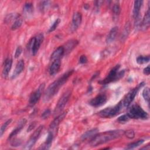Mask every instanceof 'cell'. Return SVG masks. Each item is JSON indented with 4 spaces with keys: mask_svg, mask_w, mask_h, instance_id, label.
<instances>
[{
    "mask_svg": "<svg viewBox=\"0 0 150 150\" xmlns=\"http://www.w3.org/2000/svg\"><path fill=\"white\" fill-rule=\"evenodd\" d=\"M129 25L128 23H127V24H126L125 27L124 28V32H123V33L122 34L121 39H126L127 37L128 36V34H129Z\"/></svg>",
    "mask_w": 150,
    "mask_h": 150,
    "instance_id": "cell-35",
    "label": "cell"
},
{
    "mask_svg": "<svg viewBox=\"0 0 150 150\" xmlns=\"http://www.w3.org/2000/svg\"><path fill=\"white\" fill-rule=\"evenodd\" d=\"M144 142V139H139L135 142H133L132 143L129 144L127 146H126L125 149H134L139 146H140L141 145H142L143 144V142Z\"/></svg>",
    "mask_w": 150,
    "mask_h": 150,
    "instance_id": "cell-26",
    "label": "cell"
},
{
    "mask_svg": "<svg viewBox=\"0 0 150 150\" xmlns=\"http://www.w3.org/2000/svg\"><path fill=\"white\" fill-rule=\"evenodd\" d=\"M124 108V106L120 101L117 105L112 107H108L101 110L98 112V115L101 118H111L118 114Z\"/></svg>",
    "mask_w": 150,
    "mask_h": 150,
    "instance_id": "cell-5",
    "label": "cell"
},
{
    "mask_svg": "<svg viewBox=\"0 0 150 150\" xmlns=\"http://www.w3.org/2000/svg\"><path fill=\"white\" fill-rule=\"evenodd\" d=\"M149 25H150V13H149V9L148 8L147 11L145 13L142 23L140 25L141 29L143 30H146L149 28Z\"/></svg>",
    "mask_w": 150,
    "mask_h": 150,
    "instance_id": "cell-18",
    "label": "cell"
},
{
    "mask_svg": "<svg viewBox=\"0 0 150 150\" xmlns=\"http://www.w3.org/2000/svg\"><path fill=\"white\" fill-rule=\"evenodd\" d=\"M98 129L97 128H93L91 129L89 131H87V132H86L84 134H83L81 136V139L83 140H85L88 138H93L96 134H97L98 133Z\"/></svg>",
    "mask_w": 150,
    "mask_h": 150,
    "instance_id": "cell-25",
    "label": "cell"
},
{
    "mask_svg": "<svg viewBox=\"0 0 150 150\" xmlns=\"http://www.w3.org/2000/svg\"><path fill=\"white\" fill-rule=\"evenodd\" d=\"M149 88L148 87H146L144 88L142 91V96L144 100L147 102V103H149Z\"/></svg>",
    "mask_w": 150,
    "mask_h": 150,
    "instance_id": "cell-31",
    "label": "cell"
},
{
    "mask_svg": "<svg viewBox=\"0 0 150 150\" xmlns=\"http://www.w3.org/2000/svg\"><path fill=\"white\" fill-rule=\"evenodd\" d=\"M60 22V19L59 18H57V19L53 22V23L52 24V25L50 27V28H49L48 32H52L54 31V30L57 28V27L58 26V25H59Z\"/></svg>",
    "mask_w": 150,
    "mask_h": 150,
    "instance_id": "cell-33",
    "label": "cell"
},
{
    "mask_svg": "<svg viewBox=\"0 0 150 150\" xmlns=\"http://www.w3.org/2000/svg\"><path fill=\"white\" fill-rule=\"evenodd\" d=\"M43 35L39 33L33 37L28 42V48L31 52L33 56H35L38 53L40 45L43 41Z\"/></svg>",
    "mask_w": 150,
    "mask_h": 150,
    "instance_id": "cell-6",
    "label": "cell"
},
{
    "mask_svg": "<svg viewBox=\"0 0 150 150\" xmlns=\"http://www.w3.org/2000/svg\"><path fill=\"white\" fill-rule=\"evenodd\" d=\"M61 62L60 60H55L52 62L50 67H49V74L50 76H54L56 74L60 68Z\"/></svg>",
    "mask_w": 150,
    "mask_h": 150,
    "instance_id": "cell-15",
    "label": "cell"
},
{
    "mask_svg": "<svg viewBox=\"0 0 150 150\" xmlns=\"http://www.w3.org/2000/svg\"><path fill=\"white\" fill-rule=\"evenodd\" d=\"M73 70H70L64 73L62 76L51 83L46 90L44 94V101H47L56 95L60 87L67 81L69 77L73 74Z\"/></svg>",
    "mask_w": 150,
    "mask_h": 150,
    "instance_id": "cell-2",
    "label": "cell"
},
{
    "mask_svg": "<svg viewBox=\"0 0 150 150\" xmlns=\"http://www.w3.org/2000/svg\"><path fill=\"white\" fill-rule=\"evenodd\" d=\"M67 112V111H64L62 112L53 120V121L50 123L49 125V129H50L49 131L53 133V131L56 129V128L59 126L60 123L63 121V120L66 116Z\"/></svg>",
    "mask_w": 150,
    "mask_h": 150,
    "instance_id": "cell-12",
    "label": "cell"
},
{
    "mask_svg": "<svg viewBox=\"0 0 150 150\" xmlns=\"http://www.w3.org/2000/svg\"><path fill=\"white\" fill-rule=\"evenodd\" d=\"M120 67V64H117L116 66H115L110 71L108 75L103 80L100 81L98 83L101 84L105 85L120 79L121 77L124 76L125 71L124 70L119 71Z\"/></svg>",
    "mask_w": 150,
    "mask_h": 150,
    "instance_id": "cell-3",
    "label": "cell"
},
{
    "mask_svg": "<svg viewBox=\"0 0 150 150\" xmlns=\"http://www.w3.org/2000/svg\"><path fill=\"white\" fill-rule=\"evenodd\" d=\"M26 119H22L21 121H19L18 123V125L16 126V127L11 132V133L9 134L8 139H11L13 138H14L18 133L20 132V131L22 130V129L24 127V126L26 124Z\"/></svg>",
    "mask_w": 150,
    "mask_h": 150,
    "instance_id": "cell-14",
    "label": "cell"
},
{
    "mask_svg": "<svg viewBox=\"0 0 150 150\" xmlns=\"http://www.w3.org/2000/svg\"><path fill=\"white\" fill-rule=\"evenodd\" d=\"M43 125H40L38 128L33 132V133L30 136L29 140L26 142L25 145L24 149H30L32 146L35 144L38 138L40 137V135L43 131Z\"/></svg>",
    "mask_w": 150,
    "mask_h": 150,
    "instance_id": "cell-9",
    "label": "cell"
},
{
    "mask_svg": "<svg viewBox=\"0 0 150 150\" xmlns=\"http://www.w3.org/2000/svg\"><path fill=\"white\" fill-rule=\"evenodd\" d=\"M53 138V133L49 131L48 132V135H47V138H46V140L45 142L39 147V149H49L50 147L51 144L52 142Z\"/></svg>",
    "mask_w": 150,
    "mask_h": 150,
    "instance_id": "cell-23",
    "label": "cell"
},
{
    "mask_svg": "<svg viewBox=\"0 0 150 150\" xmlns=\"http://www.w3.org/2000/svg\"><path fill=\"white\" fill-rule=\"evenodd\" d=\"M36 125V121H34L33 122H32L29 126L28 127V128L27 129V132H30V131H32Z\"/></svg>",
    "mask_w": 150,
    "mask_h": 150,
    "instance_id": "cell-41",
    "label": "cell"
},
{
    "mask_svg": "<svg viewBox=\"0 0 150 150\" xmlns=\"http://www.w3.org/2000/svg\"><path fill=\"white\" fill-rule=\"evenodd\" d=\"M143 73L144 74L148 76L149 74L150 73V68H149V66H148L147 67H146L145 68H144V70H143Z\"/></svg>",
    "mask_w": 150,
    "mask_h": 150,
    "instance_id": "cell-42",
    "label": "cell"
},
{
    "mask_svg": "<svg viewBox=\"0 0 150 150\" xmlns=\"http://www.w3.org/2000/svg\"><path fill=\"white\" fill-rule=\"evenodd\" d=\"M12 65V59L11 58H7L4 63L3 70H2V76L4 78H6L8 76V74L11 69Z\"/></svg>",
    "mask_w": 150,
    "mask_h": 150,
    "instance_id": "cell-19",
    "label": "cell"
},
{
    "mask_svg": "<svg viewBox=\"0 0 150 150\" xmlns=\"http://www.w3.org/2000/svg\"><path fill=\"white\" fill-rule=\"evenodd\" d=\"M128 138L132 139L135 137V132L132 129H128L124 131V134Z\"/></svg>",
    "mask_w": 150,
    "mask_h": 150,
    "instance_id": "cell-36",
    "label": "cell"
},
{
    "mask_svg": "<svg viewBox=\"0 0 150 150\" xmlns=\"http://www.w3.org/2000/svg\"><path fill=\"white\" fill-rule=\"evenodd\" d=\"M64 54V49L63 46L58 47L52 54L50 59L53 62L55 60H60L62 56Z\"/></svg>",
    "mask_w": 150,
    "mask_h": 150,
    "instance_id": "cell-16",
    "label": "cell"
},
{
    "mask_svg": "<svg viewBox=\"0 0 150 150\" xmlns=\"http://www.w3.org/2000/svg\"><path fill=\"white\" fill-rule=\"evenodd\" d=\"M107 101V97L104 94H100L93 98L89 102V104L94 107H98L103 105Z\"/></svg>",
    "mask_w": 150,
    "mask_h": 150,
    "instance_id": "cell-11",
    "label": "cell"
},
{
    "mask_svg": "<svg viewBox=\"0 0 150 150\" xmlns=\"http://www.w3.org/2000/svg\"><path fill=\"white\" fill-rule=\"evenodd\" d=\"M21 144V141L18 139H14L13 141L11 142V145L13 146H17L20 145Z\"/></svg>",
    "mask_w": 150,
    "mask_h": 150,
    "instance_id": "cell-39",
    "label": "cell"
},
{
    "mask_svg": "<svg viewBox=\"0 0 150 150\" xmlns=\"http://www.w3.org/2000/svg\"><path fill=\"white\" fill-rule=\"evenodd\" d=\"M22 22H23V20L21 16L20 15H17L15 18V21L12 23V25L11 26V29L12 30H15L19 28L22 24Z\"/></svg>",
    "mask_w": 150,
    "mask_h": 150,
    "instance_id": "cell-24",
    "label": "cell"
},
{
    "mask_svg": "<svg viewBox=\"0 0 150 150\" xmlns=\"http://www.w3.org/2000/svg\"><path fill=\"white\" fill-rule=\"evenodd\" d=\"M50 5V1H42L40 4V9L42 11L46 10L47 9Z\"/></svg>",
    "mask_w": 150,
    "mask_h": 150,
    "instance_id": "cell-34",
    "label": "cell"
},
{
    "mask_svg": "<svg viewBox=\"0 0 150 150\" xmlns=\"http://www.w3.org/2000/svg\"><path fill=\"white\" fill-rule=\"evenodd\" d=\"M142 3H143L142 1H134V8H133V17L135 18V19L139 17V13Z\"/></svg>",
    "mask_w": 150,
    "mask_h": 150,
    "instance_id": "cell-22",
    "label": "cell"
},
{
    "mask_svg": "<svg viewBox=\"0 0 150 150\" xmlns=\"http://www.w3.org/2000/svg\"><path fill=\"white\" fill-rule=\"evenodd\" d=\"M22 48L21 46H18L16 50H15V58H18L19 57V56L21 55V54L22 53Z\"/></svg>",
    "mask_w": 150,
    "mask_h": 150,
    "instance_id": "cell-38",
    "label": "cell"
},
{
    "mask_svg": "<svg viewBox=\"0 0 150 150\" xmlns=\"http://www.w3.org/2000/svg\"><path fill=\"white\" fill-rule=\"evenodd\" d=\"M103 2V1H95L94 3H95V6L98 8L101 5V4Z\"/></svg>",
    "mask_w": 150,
    "mask_h": 150,
    "instance_id": "cell-43",
    "label": "cell"
},
{
    "mask_svg": "<svg viewBox=\"0 0 150 150\" xmlns=\"http://www.w3.org/2000/svg\"><path fill=\"white\" fill-rule=\"evenodd\" d=\"M12 122V119H9L7 121H6L1 126V129H0V136L2 137V135L4 134V133L5 132V130L6 129L8 126Z\"/></svg>",
    "mask_w": 150,
    "mask_h": 150,
    "instance_id": "cell-30",
    "label": "cell"
},
{
    "mask_svg": "<svg viewBox=\"0 0 150 150\" xmlns=\"http://www.w3.org/2000/svg\"><path fill=\"white\" fill-rule=\"evenodd\" d=\"M82 21V15L81 13L76 12L73 13L72 17V29L76 30L80 25Z\"/></svg>",
    "mask_w": 150,
    "mask_h": 150,
    "instance_id": "cell-13",
    "label": "cell"
},
{
    "mask_svg": "<svg viewBox=\"0 0 150 150\" xmlns=\"http://www.w3.org/2000/svg\"><path fill=\"white\" fill-rule=\"evenodd\" d=\"M149 148H150L149 145H146V146H144V147L141 148V149H147V150H148V149H149Z\"/></svg>",
    "mask_w": 150,
    "mask_h": 150,
    "instance_id": "cell-44",
    "label": "cell"
},
{
    "mask_svg": "<svg viewBox=\"0 0 150 150\" xmlns=\"http://www.w3.org/2000/svg\"><path fill=\"white\" fill-rule=\"evenodd\" d=\"M130 119L146 120L148 118V114L138 104L132 105L128 110L127 113Z\"/></svg>",
    "mask_w": 150,
    "mask_h": 150,
    "instance_id": "cell-4",
    "label": "cell"
},
{
    "mask_svg": "<svg viewBox=\"0 0 150 150\" xmlns=\"http://www.w3.org/2000/svg\"><path fill=\"white\" fill-rule=\"evenodd\" d=\"M87 58L86 57V55H81L80 57V59H79V62L81 64H84V63H86L87 62Z\"/></svg>",
    "mask_w": 150,
    "mask_h": 150,
    "instance_id": "cell-40",
    "label": "cell"
},
{
    "mask_svg": "<svg viewBox=\"0 0 150 150\" xmlns=\"http://www.w3.org/2000/svg\"><path fill=\"white\" fill-rule=\"evenodd\" d=\"M130 120L129 116L127 114H124L120 117H119L117 119V121L120 123H125L128 121Z\"/></svg>",
    "mask_w": 150,
    "mask_h": 150,
    "instance_id": "cell-32",
    "label": "cell"
},
{
    "mask_svg": "<svg viewBox=\"0 0 150 150\" xmlns=\"http://www.w3.org/2000/svg\"><path fill=\"white\" fill-rule=\"evenodd\" d=\"M118 27H117V26L112 28L110 30L108 35L107 36V38H106V42L107 43H110L115 40L116 36L117 35V33H118Z\"/></svg>",
    "mask_w": 150,
    "mask_h": 150,
    "instance_id": "cell-21",
    "label": "cell"
},
{
    "mask_svg": "<svg viewBox=\"0 0 150 150\" xmlns=\"http://www.w3.org/2000/svg\"><path fill=\"white\" fill-rule=\"evenodd\" d=\"M50 109H46L43 112L42 114V115H41V117L42 119H46L47 118L49 117V116L50 115Z\"/></svg>",
    "mask_w": 150,
    "mask_h": 150,
    "instance_id": "cell-37",
    "label": "cell"
},
{
    "mask_svg": "<svg viewBox=\"0 0 150 150\" xmlns=\"http://www.w3.org/2000/svg\"><path fill=\"white\" fill-rule=\"evenodd\" d=\"M124 134V131L122 129H115L107 131L104 132L97 133L91 138L90 145L94 147L102 144H104L114 139L121 137Z\"/></svg>",
    "mask_w": 150,
    "mask_h": 150,
    "instance_id": "cell-1",
    "label": "cell"
},
{
    "mask_svg": "<svg viewBox=\"0 0 150 150\" xmlns=\"http://www.w3.org/2000/svg\"><path fill=\"white\" fill-rule=\"evenodd\" d=\"M112 11L115 15H118L121 12V8L118 2H115L112 6Z\"/></svg>",
    "mask_w": 150,
    "mask_h": 150,
    "instance_id": "cell-29",
    "label": "cell"
},
{
    "mask_svg": "<svg viewBox=\"0 0 150 150\" xmlns=\"http://www.w3.org/2000/svg\"><path fill=\"white\" fill-rule=\"evenodd\" d=\"M79 42L75 39H71L67 41L64 46H63L64 49V54H68L71 52V50L76 47L78 45Z\"/></svg>",
    "mask_w": 150,
    "mask_h": 150,
    "instance_id": "cell-17",
    "label": "cell"
},
{
    "mask_svg": "<svg viewBox=\"0 0 150 150\" xmlns=\"http://www.w3.org/2000/svg\"><path fill=\"white\" fill-rule=\"evenodd\" d=\"M145 83L142 82L139 84L136 87L131 90L124 97V98L121 100V103L124 106V107H128L132 101L134 100L135 96H137L139 89L144 86Z\"/></svg>",
    "mask_w": 150,
    "mask_h": 150,
    "instance_id": "cell-7",
    "label": "cell"
},
{
    "mask_svg": "<svg viewBox=\"0 0 150 150\" xmlns=\"http://www.w3.org/2000/svg\"><path fill=\"white\" fill-rule=\"evenodd\" d=\"M23 11L27 14H32L33 11V4L30 2H27L24 5Z\"/></svg>",
    "mask_w": 150,
    "mask_h": 150,
    "instance_id": "cell-27",
    "label": "cell"
},
{
    "mask_svg": "<svg viewBox=\"0 0 150 150\" xmlns=\"http://www.w3.org/2000/svg\"><path fill=\"white\" fill-rule=\"evenodd\" d=\"M149 61V56H139L137 58V63L139 64H143L148 63Z\"/></svg>",
    "mask_w": 150,
    "mask_h": 150,
    "instance_id": "cell-28",
    "label": "cell"
},
{
    "mask_svg": "<svg viewBox=\"0 0 150 150\" xmlns=\"http://www.w3.org/2000/svg\"><path fill=\"white\" fill-rule=\"evenodd\" d=\"M45 83L41 84L36 90L31 94L29 100V105L30 107H33L39 100L45 88Z\"/></svg>",
    "mask_w": 150,
    "mask_h": 150,
    "instance_id": "cell-10",
    "label": "cell"
},
{
    "mask_svg": "<svg viewBox=\"0 0 150 150\" xmlns=\"http://www.w3.org/2000/svg\"><path fill=\"white\" fill-rule=\"evenodd\" d=\"M25 67V62L24 60L21 59L16 64L13 74L12 76V79H15L17 76H18L23 70Z\"/></svg>",
    "mask_w": 150,
    "mask_h": 150,
    "instance_id": "cell-20",
    "label": "cell"
},
{
    "mask_svg": "<svg viewBox=\"0 0 150 150\" xmlns=\"http://www.w3.org/2000/svg\"><path fill=\"white\" fill-rule=\"evenodd\" d=\"M70 96H71V91L70 90H67L63 94V95L58 100L57 104L55 107V108L54 110V114H57L63 110V109L64 108L65 105L69 101Z\"/></svg>",
    "mask_w": 150,
    "mask_h": 150,
    "instance_id": "cell-8",
    "label": "cell"
}]
</instances>
